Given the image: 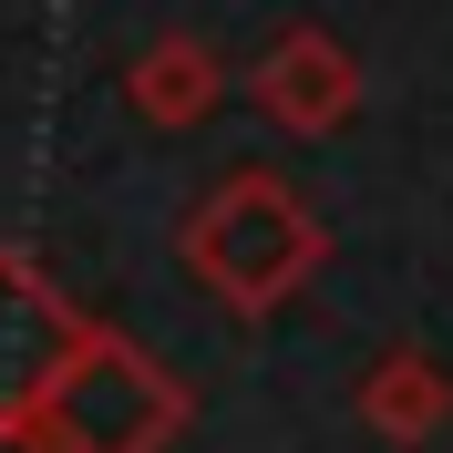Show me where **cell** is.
I'll use <instances>...</instances> for the list:
<instances>
[{
    "label": "cell",
    "instance_id": "cell-6",
    "mask_svg": "<svg viewBox=\"0 0 453 453\" xmlns=\"http://www.w3.org/2000/svg\"><path fill=\"white\" fill-rule=\"evenodd\" d=\"M226 52L206 42V31H155L134 62H124V104L155 124V134H196V124H217L226 104Z\"/></svg>",
    "mask_w": 453,
    "mask_h": 453
},
{
    "label": "cell",
    "instance_id": "cell-7",
    "mask_svg": "<svg viewBox=\"0 0 453 453\" xmlns=\"http://www.w3.org/2000/svg\"><path fill=\"white\" fill-rule=\"evenodd\" d=\"M0 453H62L42 412H0Z\"/></svg>",
    "mask_w": 453,
    "mask_h": 453
},
{
    "label": "cell",
    "instance_id": "cell-5",
    "mask_svg": "<svg viewBox=\"0 0 453 453\" xmlns=\"http://www.w3.org/2000/svg\"><path fill=\"white\" fill-rule=\"evenodd\" d=\"M350 423H361L371 443H392V453L443 443L453 433V371H443V350H423V340L371 350L361 381H350Z\"/></svg>",
    "mask_w": 453,
    "mask_h": 453
},
{
    "label": "cell",
    "instance_id": "cell-2",
    "mask_svg": "<svg viewBox=\"0 0 453 453\" xmlns=\"http://www.w3.org/2000/svg\"><path fill=\"white\" fill-rule=\"evenodd\" d=\"M42 423H52L62 453H175L186 423H196V392H186V371H165L144 340L104 330L93 319L73 350H62L52 392L31 402Z\"/></svg>",
    "mask_w": 453,
    "mask_h": 453
},
{
    "label": "cell",
    "instance_id": "cell-3",
    "mask_svg": "<svg viewBox=\"0 0 453 453\" xmlns=\"http://www.w3.org/2000/svg\"><path fill=\"white\" fill-rule=\"evenodd\" d=\"M361 93H371L361 83V52H350L330 21H279L268 42H257V62H248V113L268 124V134H288V144L350 134Z\"/></svg>",
    "mask_w": 453,
    "mask_h": 453
},
{
    "label": "cell",
    "instance_id": "cell-1",
    "mask_svg": "<svg viewBox=\"0 0 453 453\" xmlns=\"http://www.w3.org/2000/svg\"><path fill=\"white\" fill-rule=\"evenodd\" d=\"M175 257L186 279L217 299L226 319H279L299 288L330 268V226L288 186L279 165H226L186 217H175Z\"/></svg>",
    "mask_w": 453,
    "mask_h": 453
},
{
    "label": "cell",
    "instance_id": "cell-4",
    "mask_svg": "<svg viewBox=\"0 0 453 453\" xmlns=\"http://www.w3.org/2000/svg\"><path fill=\"white\" fill-rule=\"evenodd\" d=\"M93 319L73 310V288L42 268L31 248H0V412H31V402L52 392L62 350L83 340Z\"/></svg>",
    "mask_w": 453,
    "mask_h": 453
}]
</instances>
